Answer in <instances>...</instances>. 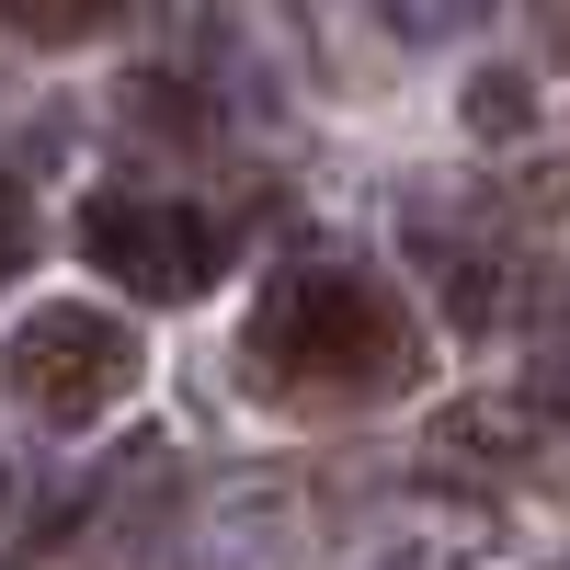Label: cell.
Segmentation results:
<instances>
[{
    "instance_id": "8992f818",
    "label": "cell",
    "mask_w": 570,
    "mask_h": 570,
    "mask_svg": "<svg viewBox=\"0 0 570 570\" xmlns=\"http://www.w3.org/2000/svg\"><path fill=\"white\" fill-rule=\"evenodd\" d=\"M559 400H570V376H559Z\"/></svg>"
},
{
    "instance_id": "5b68a950",
    "label": "cell",
    "mask_w": 570,
    "mask_h": 570,
    "mask_svg": "<svg viewBox=\"0 0 570 570\" xmlns=\"http://www.w3.org/2000/svg\"><path fill=\"white\" fill-rule=\"evenodd\" d=\"M35 263V217H23V195H12V183H0V285H12Z\"/></svg>"
},
{
    "instance_id": "7a4b0ae2",
    "label": "cell",
    "mask_w": 570,
    "mask_h": 570,
    "mask_svg": "<svg viewBox=\"0 0 570 570\" xmlns=\"http://www.w3.org/2000/svg\"><path fill=\"white\" fill-rule=\"evenodd\" d=\"M0 376H12V400H23L35 422H91V411H115V400L137 389V331H126L115 308L46 297V308L12 331Z\"/></svg>"
},
{
    "instance_id": "52a82bcc",
    "label": "cell",
    "mask_w": 570,
    "mask_h": 570,
    "mask_svg": "<svg viewBox=\"0 0 570 570\" xmlns=\"http://www.w3.org/2000/svg\"><path fill=\"white\" fill-rule=\"evenodd\" d=\"M0 491H12V480H0Z\"/></svg>"
},
{
    "instance_id": "3957f363",
    "label": "cell",
    "mask_w": 570,
    "mask_h": 570,
    "mask_svg": "<svg viewBox=\"0 0 570 570\" xmlns=\"http://www.w3.org/2000/svg\"><path fill=\"white\" fill-rule=\"evenodd\" d=\"M80 252L104 263L115 285L160 297V308H183V297L217 285V228L195 206H171V195H91L80 206Z\"/></svg>"
},
{
    "instance_id": "6da1fadb",
    "label": "cell",
    "mask_w": 570,
    "mask_h": 570,
    "mask_svg": "<svg viewBox=\"0 0 570 570\" xmlns=\"http://www.w3.org/2000/svg\"><path fill=\"white\" fill-rule=\"evenodd\" d=\"M252 365L285 400H376L422 365V331L354 263H285L252 308Z\"/></svg>"
},
{
    "instance_id": "277c9868",
    "label": "cell",
    "mask_w": 570,
    "mask_h": 570,
    "mask_svg": "<svg viewBox=\"0 0 570 570\" xmlns=\"http://www.w3.org/2000/svg\"><path fill=\"white\" fill-rule=\"evenodd\" d=\"M468 126H480V137H513V126H525V80L480 69V80H468Z\"/></svg>"
}]
</instances>
